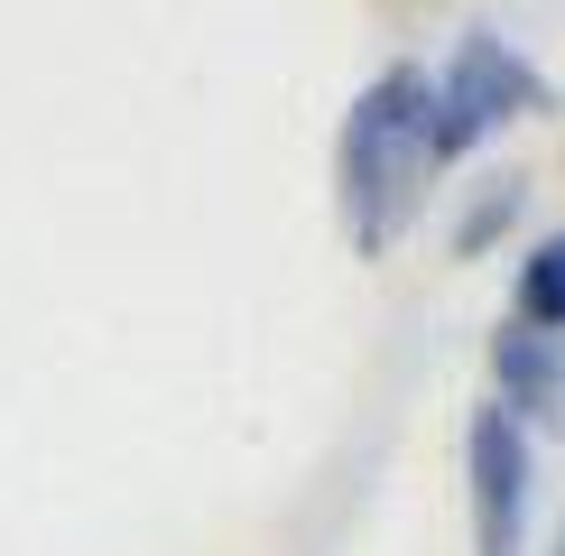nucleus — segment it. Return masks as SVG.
Instances as JSON below:
<instances>
[{"label": "nucleus", "instance_id": "nucleus-1", "mask_svg": "<svg viewBox=\"0 0 565 556\" xmlns=\"http://www.w3.org/2000/svg\"><path fill=\"white\" fill-rule=\"evenodd\" d=\"M343 223L362 250H390L408 232L417 195L436 177V93L417 65H390V75L362 84V103L343 111Z\"/></svg>", "mask_w": 565, "mask_h": 556}, {"label": "nucleus", "instance_id": "nucleus-2", "mask_svg": "<svg viewBox=\"0 0 565 556\" xmlns=\"http://www.w3.org/2000/svg\"><path fill=\"white\" fill-rule=\"evenodd\" d=\"M427 93H436V158H463L473 139H491L501 121H520V111L547 103L537 65L520 56V46H501V38H463L455 65H445Z\"/></svg>", "mask_w": 565, "mask_h": 556}, {"label": "nucleus", "instance_id": "nucleus-3", "mask_svg": "<svg viewBox=\"0 0 565 556\" xmlns=\"http://www.w3.org/2000/svg\"><path fill=\"white\" fill-rule=\"evenodd\" d=\"M463 482H473V556H520L529 547V427L501 399L473 408V427H463Z\"/></svg>", "mask_w": 565, "mask_h": 556}, {"label": "nucleus", "instance_id": "nucleus-4", "mask_svg": "<svg viewBox=\"0 0 565 556\" xmlns=\"http://www.w3.org/2000/svg\"><path fill=\"white\" fill-rule=\"evenodd\" d=\"M491 371H501V408L510 417H547V427H565V334L520 324V334L491 343Z\"/></svg>", "mask_w": 565, "mask_h": 556}, {"label": "nucleus", "instance_id": "nucleus-5", "mask_svg": "<svg viewBox=\"0 0 565 556\" xmlns=\"http://www.w3.org/2000/svg\"><path fill=\"white\" fill-rule=\"evenodd\" d=\"M520 324H537V334H565V232L529 250V269H520Z\"/></svg>", "mask_w": 565, "mask_h": 556}]
</instances>
